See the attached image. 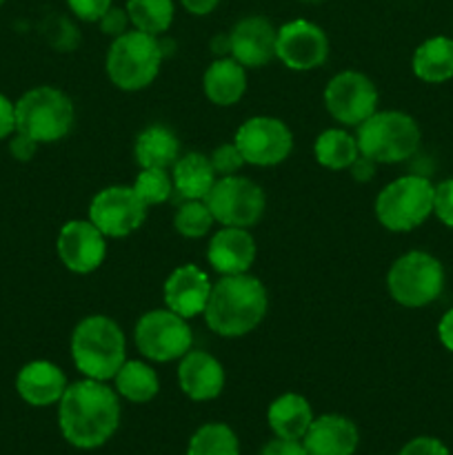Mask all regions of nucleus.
I'll list each match as a JSON object with an SVG mask.
<instances>
[{
  "label": "nucleus",
  "mask_w": 453,
  "mask_h": 455,
  "mask_svg": "<svg viewBox=\"0 0 453 455\" xmlns=\"http://www.w3.org/2000/svg\"><path fill=\"white\" fill-rule=\"evenodd\" d=\"M314 156L320 167L345 172L360 158L358 138L346 129H324L314 145Z\"/></svg>",
  "instance_id": "cd10ccee"
},
{
  "label": "nucleus",
  "mask_w": 453,
  "mask_h": 455,
  "mask_svg": "<svg viewBox=\"0 0 453 455\" xmlns=\"http://www.w3.org/2000/svg\"><path fill=\"white\" fill-rule=\"evenodd\" d=\"M58 425L71 447H102L118 431L120 395L107 382L91 378L74 382L58 403Z\"/></svg>",
  "instance_id": "f257e3e1"
},
{
  "label": "nucleus",
  "mask_w": 453,
  "mask_h": 455,
  "mask_svg": "<svg viewBox=\"0 0 453 455\" xmlns=\"http://www.w3.org/2000/svg\"><path fill=\"white\" fill-rule=\"evenodd\" d=\"M213 283L200 267L195 265H180L169 274L164 280L163 298L164 307L171 309L173 314L191 320L195 315L204 314V307L209 302Z\"/></svg>",
  "instance_id": "f3484780"
},
{
  "label": "nucleus",
  "mask_w": 453,
  "mask_h": 455,
  "mask_svg": "<svg viewBox=\"0 0 453 455\" xmlns=\"http://www.w3.org/2000/svg\"><path fill=\"white\" fill-rule=\"evenodd\" d=\"M133 342L142 358L163 364L180 360L194 345V333L189 320L164 307L147 311L138 318Z\"/></svg>",
  "instance_id": "1a4fd4ad"
},
{
  "label": "nucleus",
  "mask_w": 453,
  "mask_h": 455,
  "mask_svg": "<svg viewBox=\"0 0 453 455\" xmlns=\"http://www.w3.org/2000/svg\"><path fill=\"white\" fill-rule=\"evenodd\" d=\"M411 67L422 83L440 84L453 78V38L433 36L413 52Z\"/></svg>",
  "instance_id": "a878e982"
},
{
  "label": "nucleus",
  "mask_w": 453,
  "mask_h": 455,
  "mask_svg": "<svg viewBox=\"0 0 453 455\" xmlns=\"http://www.w3.org/2000/svg\"><path fill=\"white\" fill-rule=\"evenodd\" d=\"M260 455H309L306 453L305 444L300 440H282V438H275L262 449Z\"/></svg>",
  "instance_id": "ea45409f"
},
{
  "label": "nucleus",
  "mask_w": 453,
  "mask_h": 455,
  "mask_svg": "<svg viewBox=\"0 0 453 455\" xmlns=\"http://www.w3.org/2000/svg\"><path fill=\"white\" fill-rule=\"evenodd\" d=\"M133 191L147 207L164 204L173 196V178L169 169H140L133 180Z\"/></svg>",
  "instance_id": "2f4dec72"
},
{
  "label": "nucleus",
  "mask_w": 453,
  "mask_h": 455,
  "mask_svg": "<svg viewBox=\"0 0 453 455\" xmlns=\"http://www.w3.org/2000/svg\"><path fill=\"white\" fill-rule=\"evenodd\" d=\"M378 89L367 74L345 69L324 87V107L342 127H358L378 111Z\"/></svg>",
  "instance_id": "f8f14e48"
},
{
  "label": "nucleus",
  "mask_w": 453,
  "mask_h": 455,
  "mask_svg": "<svg viewBox=\"0 0 453 455\" xmlns=\"http://www.w3.org/2000/svg\"><path fill=\"white\" fill-rule=\"evenodd\" d=\"M266 422H269L275 438L302 440L311 422H314V409L302 395L284 394L269 404Z\"/></svg>",
  "instance_id": "393cba45"
},
{
  "label": "nucleus",
  "mask_w": 453,
  "mask_h": 455,
  "mask_svg": "<svg viewBox=\"0 0 453 455\" xmlns=\"http://www.w3.org/2000/svg\"><path fill=\"white\" fill-rule=\"evenodd\" d=\"M433 213L444 227L453 229V178L440 182L433 196Z\"/></svg>",
  "instance_id": "72a5a7b5"
},
{
  "label": "nucleus",
  "mask_w": 453,
  "mask_h": 455,
  "mask_svg": "<svg viewBox=\"0 0 453 455\" xmlns=\"http://www.w3.org/2000/svg\"><path fill=\"white\" fill-rule=\"evenodd\" d=\"M398 455H449V449L438 438L422 435V438H413L411 443L404 444Z\"/></svg>",
  "instance_id": "e433bc0d"
},
{
  "label": "nucleus",
  "mask_w": 453,
  "mask_h": 455,
  "mask_svg": "<svg viewBox=\"0 0 453 455\" xmlns=\"http://www.w3.org/2000/svg\"><path fill=\"white\" fill-rule=\"evenodd\" d=\"M213 164V172L218 173V178L222 176H235L240 169L244 167V158L240 154V149L235 147V142H225V145H218L216 149L209 156Z\"/></svg>",
  "instance_id": "473e14b6"
},
{
  "label": "nucleus",
  "mask_w": 453,
  "mask_h": 455,
  "mask_svg": "<svg viewBox=\"0 0 453 455\" xmlns=\"http://www.w3.org/2000/svg\"><path fill=\"white\" fill-rule=\"evenodd\" d=\"M127 13L133 29L160 36L171 27L176 7L173 0H127Z\"/></svg>",
  "instance_id": "c85d7f7f"
},
{
  "label": "nucleus",
  "mask_w": 453,
  "mask_h": 455,
  "mask_svg": "<svg viewBox=\"0 0 453 455\" xmlns=\"http://www.w3.org/2000/svg\"><path fill=\"white\" fill-rule=\"evenodd\" d=\"M269 309L266 289L256 275H220L204 307V323L216 336L234 340L260 327Z\"/></svg>",
  "instance_id": "f03ea898"
},
{
  "label": "nucleus",
  "mask_w": 453,
  "mask_h": 455,
  "mask_svg": "<svg viewBox=\"0 0 453 455\" xmlns=\"http://www.w3.org/2000/svg\"><path fill=\"white\" fill-rule=\"evenodd\" d=\"M358 443V427L349 418L338 416V413L314 418L302 438L309 455H354Z\"/></svg>",
  "instance_id": "412c9836"
},
{
  "label": "nucleus",
  "mask_w": 453,
  "mask_h": 455,
  "mask_svg": "<svg viewBox=\"0 0 453 455\" xmlns=\"http://www.w3.org/2000/svg\"><path fill=\"white\" fill-rule=\"evenodd\" d=\"M67 376L49 360L27 363L16 376V391L31 407H52L60 403L67 391Z\"/></svg>",
  "instance_id": "aec40b11"
},
{
  "label": "nucleus",
  "mask_w": 453,
  "mask_h": 455,
  "mask_svg": "<svg viewBox=\"0 0 453 455\" xmlns=\"http://www.w3.org/2000/svg\"><path fill=\"white\" fill-rule=\"evenodd\" d=\"M114 0H67L71 12L76 13V18L84 22H98L105 16L107 9L111 7Z\"/></svg>",
  "instance_id": "c9c22d12"
},
{
  "label": "nucleus",
  "mask_w": 453,
  "mask_h": 455,
  "mask_svg": "<svg viewBox=\"0 0 453 455\" xmlns=\"http://www.w3.org/2000/svg\"><path fill=\"white\" fill-rule=\"evenodd\" d=\"M435 185L425 176H400L382 187L376 198V218L386 231L407 234L433 213Z\"/></svg>",
  "instance_id": "0eeeda50"
},
{
  "label": "nucleus",
  "mask_w": 453,
  "mask_h": 455,
  "mask_svg": "<svg viewBox=\"0 0 453 455\" xmlns=\"http://www.w3.org/2000/svg\"><path fill=\"white\" fill-rule=\"evenodd\" d=\"M71 360L84 378L114 380L118 369L127 360L124 331L114 318L102 314L87 315L76 324L71 333Z\"/></svg>",
  "instance_id": "7ed1b4c3"
},
{
  "label": "nucleus",
  "mask_w": 453,
  "mask_h": 455,
  "mask_svg": "<svg viewBox=\"0 0 453 455\" xmlns=\"http://www.w3.org/2000/svg\"><path fill=\"white\" fill-rule=\"evenodd\" d=\"M360 154L376 164H398L417 154L422 132L413 116L404 111H376L355 127Z\"/></svg>",
  "instance_id": "39448f33"
},
{
  "label": "nucleus",
  "mask_w": 453,
  "mask_h": 455,
  "mask_svg": "<svg viewBox=\"0 0 453 455\" xmlns=\"http://www.w3.org/2000/svg\"><path fill=\"white\" fill-rule=\"evenodd\" d=\"M173 189L185 200H204L218 180L209 156L200 151H189L180 156L171 167Z\"/></svg>",
  "instance_id": "b1692460"
},
{
  "label": "nucleus",
  "mask_w": 453,
  "mask_h": 455,
  "mask_svg": "<svg viewBox=\"0 0 453 455\" xmlns=\"http://www.w3.org/2000/svg\"><path fill=\"white\" fill-rule=\"evenodd\" d=\"M207 260L220 275L249 274L256 260V240L242 227H220L209 238Z\"/></svg>",
  "instance_id": "a211bd4d"
},
{
  "label": "nucleus",
  "mask_w": 453,
  "mask_h": 455,
  "mask_svg": "<svg viewBox=\"0 0 453 455\" xmlns=\"http://www.w3.org/2000/svg\"><path fill=\"white\" fill-rule=\"evenodd\" d=\"M164 56L167 52L158 36L131 29L111 40L105 60L107 76L123 92H140L158 78Z\"/></svg>",
  "instance_id": "20e7f679"
},
{
  "label": "nucleus",
  "mask_w": 453,
  "mask_h": 455,
  "mask_svg": "<svg viewBox=\"0 0 453 455\" xmlns=\"http://www.w3.org/2000/svg\"><path fill=\"white\" fill-rule=\"evenodd\" d=\"M218 3L220 0H182V7L194 16H207L218 7Z\"/></svg>",
  "instance_id": "37998d69"
},
{
  "label": "nucleus",
  "mask_w": 453,
  "mask_h": 455,
  "mask_svg": "<svg viewBox=\"0 0 453 455\" xmlns=\"http://www.w3.org/2000/svg\"><path fill=\"white\" fill-rule=\"evenodd\" d=\"M306 3H315V0H306Z\"/></svg>",
  "instance_id": "c03bdc74"
},
{
  "label": "nucleus",
  "mask_w": 453,
  "mask_h": 455,
  "mask_svg": "<svg viewBox=\"0 0 453 455\" xmlns=\"http://www.w3.org/2000/svg\"><path fill=\"white\" fill-rule=\"evenodd\" d=\"M16 133V105L0 93V140Z\"/></svg>",
  "instance_id": "58836bf2"
},
{
  "label": "nucleus",
  "mask_w": 453,
  "mask_h": 455,
  "mask_svg": "<svg viewBox=\"0 0 453 455\" xmlns=\"http://www.w3.org/2000/svg\"><path fill=\"white\" fill-rule=\"evenodd\" d=\"M114 389L120 398L129 403L145 404L158 395L160 378L151 364L142 360H124V364L114 376Z\"/></svg>",
  "instance_id": "bb28decb"
},
{
  "label": "nucleus",
  "mask_w": 453,
  "mask_h": 455,
  "mask_svg": "<svg viewBox=\"0 0 453 455\" xmlns=\"http://www.w3.org/2000/svg\"><path fill=\"white\" fill-rule=\"evenodd\" d=\"M278 29L265 16H247L229 31V53L244 69H260L275 58Z\"/></svg>",
  "instance_id": "dca6fc26"
},
{
  "label": "nucleus",
  "mask_w": 453,
  "mask_h": 455,
  "mask_svg": "<svg viewBox=\"0 0 453 455\" xmlns=\"http://www.w3.org/2000/svg\"><path fill=\"white\" fill-rule=\"evenodd\" d=\"M244 163L253 167H275L293 151V133L275 116H253L244 120L234 136Z\"/></svg>",
  "instance_id": "9b49d317"
},
{
  "label": "nucleus",
  "mask_w": 453,
  "mask_h": 455,
  "mask_svg": "<svg viewBox=\"0 0 453 455\" xmlns=\"http://www.w3.org/2000/svg\"><path fill=\"white\" fill-rule=\"evenodd\" d=\"M216 218H213L211 209H209L207 200H185L178 207L176 216H173V229L182 235V238L198 240L211 234Z\"/></svg>",
  "instance_id": "7c9ffc66"
},
{
  "label": "nucleus",
  "mask_w": 453,
  "mask_h": 455,
  "mask_svg": "<svg viewBox=\"0 0 453 455\" xmlns=\"http://www.w3.org/2000/svg\"><path fill=\"white\" fill-rule=\"evenodd\" d=\"M209 209L218 225L222 227H249L258 225L265 216L266 196L258 182L244 176L218 178L207 198Z\"/></svg>",
  "instance_id": "9d476101"
},
{
  "label": "nucleus",
  "mask_w": 453,
  "mask_h": 455,
  "mask_svg": "<svg viewBox=\"0 0 453 455\" xmlns=\"http://www.w3.org/2000/svg\"><path fill=\"white\" fill-rule=\"evenodd\" d=\"M147 207L136 196L133 187L111 185L98 191L89 203V220L107 238H127L145 222Z\"/></svg>",
  "instance_id": "ddd939ff"
},
{
  "label": "nucleus",
  "mask_w": 453,
  "mask_h": 455,
  "mask_svg": "<svg viewBox=\"0 0 453 455\" xmlns=\"http://www.w3.org/2000/svg\"><path fill=\"white\" fill-rule=\"evenodd\" d=\"M4 3V0H0V4H3Z\"/></svg>",
  "instance_id": "a18cd8bd"
},
{
  "label": "nucleus",
  "mask_w": 453,
  "mask_h": 455,
  "mask_svg": "<svg viewBox=\"0 0 453 455\" xmlns=\"http://www.w3.org/2000/svg\"><path fill=\"white\" fill-rule=\"evenodd\" d=\"M203 92L216 107H234L247 93V69L235 58L220 56L204 69Z\"/></svg>",
  "instance_id": "4be33fe9"
},
{
  "label": "nucleus",
  "mask_w": 453,
  "mask_h": 455,
  "mask_svg": "<svg viewBox=\"0 0 453 455\" xmlns=\"http://www.w3.org/2000/svg\"><path fill=\"white\" fill-rule=\"evenodd\" d=\"M58 258L69 271L80 275L100 269L107 258V235L91 220H69L56 240Z\"/></svg>",
  "instance_id": "2eb2a0df"
},
{
  "label": "nucleus",
  "mask_w": 453,
  "mask_h": 455,
  "mask_svg": "<svg viewBox=\"0 0 453 455\" xmlns=\"http://www.w3.org/2000/svg\"><path fill=\"white\" fill-rule=\"evenodd\" d=\"M36 149H38V142L31 140L29 136H25V133H20V132L12 133V140H9V151H12L13 158L27 163V160L34 158Z\"/></svg>",
  "instance_id": "4c0bfd02"
},
{
  "label": "nucleus",
  "mask_w": 453,
  "mask_h": 455,
  "mask_svg": "<svg viewBox=\"0 0 453 455\" xmlns=\"http://www.w3.org/2000/svg\"><path fill=\"white\" fill-rule=\"evenodd\" d=\"M187 455H240V444L231 427L209 422L191 435Z\"/></svg>",
  "instance_id": "c756f323"
},
{
  "label": "nucleus",
  "mask_w": 453,
  "mask_h": 455,
  "mask_svg": "<svg viewBox=\"0 0 453 455\" xmlns=\"http://www.w3.org/2000/svg\"><path fill=\"white\" fill-rule=\"evenodd\" d=\"M129 25H131V20H129L127 9L114 7V4H111V7L105 12V16L98 20L100 31L105 36H109V38H118V36L127 34Z\"/></svg>",
  "instance_id": "f704fd0d"
},
{
  "label": "nucleus",
  "mask_w": 453,
  "mask_h": 455,
  "mask_svg": "<svg viewBox=\"0 0 453 455\" xmlns=\"http://www.w3.org/2000/svg\"><path fill=\"white\" fill-rule=\"evenodd\" d=\"M275 58L291 71H314L329 58V38L315 22H284L275 38Z\"/></svg>",
  "instance_id": "4468645a"
},
{
  "label": "nucleus",
  "mask_w": 453,
  "mask_h": 455,
  "mask_svg": "<svg viewBox=\"0 0 453 455\" xmlns=\"http://www.w3.org/2000/svg\"><path fill=\"white\" fill-rule=\"evenodd\" d=\"M438 338L444 345V349L453 351V309H449L438 323Z\"/></svg>",
  "instance_id": "79ce46f5"
},
{
  "label": "nucleus",
  "mask_w": 453,
  "mask_h": 455,
  "mask_svg": "<svg viewBox=\"0 0 453 455\" xmlns=\"http://www.w3.org/2000/svg\"><path fill=\"white\" fill-rule=\"evenodd\" d=\"M178 385L189 400L207 403L225 389V367L209 351L189 349L178 364Z\"/></svg>",
  "instance_id": "6ab92c4d"
},
{
  "label": "nucleus",
  "mask_w": 453,
  "mask_h": 455,
  "mask_svg": "<svg viewBox=\"0 0 453 455\" xmlns=\"http://www.w3.org/2000/svg\"><path fill=\"white\" fill-rule=\"evenodd\" d=\"M74 123V102L62 89L52 84L29 89L16 102V132L25 133L38 145L62 140L69 136Z\"/></svg>",
  "instance_id": "423d86ee"
},
{
  "label": "nucleus",
  "mask_w": 453,
  "mask_h": 455,
  "mask_svg": "<svg viewBox=\"0 0 453 455\" xmlns=\"http://www.w3.org/2000/svg\"><path fill=\"white\" fill-rule=\"evenodd\" d=\"M133 158L140 169H171L180 158V140L164 124H149L136 136Z\"/></svg>",
  "instance_id": "5701e85b"
},
{
  "label": "nucleus",
  "mask_w": 453,
  "mask_h": 455,
  "mask_svg": "<svg viewBox=\"0 0 453 455\" xmlns=\"http://www.w3.org/2000/svg\"><path fill=\"white\" fill-rule=\"evenodd\" d=\"M376 167H378V164L373 163V160H369L367 156L360 154V158L355 160L354 164H351L349 172H351V176H354L358 182H367V180H371L373 173H376Z\"/></svg>",
  "instance_id": "a19ab883"
},
{
  "label": "nucleus",
  "mask_w": 453,
  "mask_h": 455,
  "mask_svg": "<svg viewBox=\"0 0 453 455\" xmlns=\"http://www.w3.org/2000/svg\"><path fill=\"white\" fill-rule=\"evenodd\" d=\"M386 289L398 305L420 309L440 298L444 289V267L426 251H407L395 258L386 274Z\"/></svg>",
  "instance_id": "6e6552de"
}]
</instances>
